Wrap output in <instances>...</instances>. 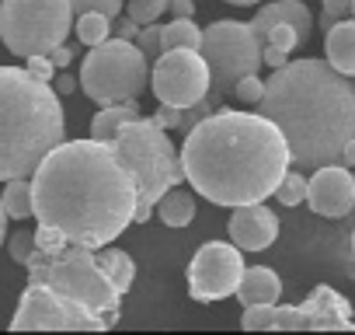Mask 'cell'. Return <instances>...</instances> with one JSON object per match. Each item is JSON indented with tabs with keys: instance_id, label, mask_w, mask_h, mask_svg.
<instances>
[{
	"instance_id": "9a60e30c",
	"label": "cell",
	"mask_w": 355,
	"mask_h": 335,
	"mask_svg": "<svg viewBox=\"0 0 355 335\" xmlns=\"http://www.w3.org/2000/svg\"><path fill=\"white\" fill-rule=\"evenodd\" d=\"M279 238V217L265 203H248L234 206L230 217V241L241 245L244 252H265Z\"/></svg>"
},
{
	"instance_id": "5bb4252c",
	"label": "cell",
	"mask_w": 355,
	"mask_h": 335,
	"mask_svg": "<svg viewBox=\"0 0 355 335\" xmlns=\"http://www.w3.org/2000/svg\"><path fill=\"white\" fill-rule=\"evenodd\" d=\"M306 203L317 217H327V220H341V217L355 213V175H352V168H345L338 161L313 168L310 186H306Z\"/></svg>"
},
{
	"instance_id": "cb8c5ba5",
	"label": "cell",
	"mask_w": 355,
	"mask_h": 335,
	"mask_svg": "<svg viewBox=\"0 0 355 335\" xmlns=\"http://www.w3.org/2000/svg\"><path fill=\"white\" fill-rule=\"evenodd\" d=\"M202 28L192 18H171L164 25V49H199Z\"/></svg>"
},
{
	"instance_id": "52a82bcc",
	"label": "cell",
	"mask_w": 355,
	"mask_h": 335,
	"mask_svg": "<svg viewBox=\"0 0 355 335\" xmlns=\"http://www.w3.org/2000/svg\"><path fill=\"white\" fill-rule=\"evenodd\" d=\"M80 88L98 105L132 101L150 88V60L136 39H105L80 63Z\"/></svg>"
},
{
	"instance_id": "83f0119b",
	"label": "cell",
	"mask_w": 355,
	"mask_h": 335,
	"mask_svg": "<svg viewBox=\"0 0 355 335\" xmlns=\"http://www.w3.org/2000/svg\"><path fill=\"white\" fill-rule=\"evenodd\" d=\"M300 42H303L300 28H296V25H286V22H282V25H272L268 35H265V46H275V49H286V53L296 49Z\"/></svg>"
},
{
	"instance_id": "8d00e7d4",
	"label": "cell",
	"mask_w": 355,
	"mask_h": 335,
	"mask_svg": "<svg viewBox=\"0 0 355 335\" xmlns=\"http://www.w3.org/2000/svg\"><path fill=\"white\" fill-rule=\"evenodd\" d=\"M49 56H53V63H56V70H67V67L73 63V49H70L67 42H60V46H56V49H53Z\"/></svg>"
},
{
	"instance_id": "d590c367",
	"label": "cell",
	"mask_w": 355,
	"mask_h": 335,
	"mask_svg": "<svg viewBox=\"0 0 355 335\" xmlns=\"http://www.w3.org/2000/svg\"><path fill=\"white\" fill-rule=\"evenodd\" d=\"M286 56H289L286 49H275V46H261V60H265V63H268L272 70H279V67H286V63H289Z\"/></svg>"
},
{
	"instance_id": "ffe728a7",
	"label": "cell",
	"mask_w": 355,
	"mask_h": 335,
	"mask_svg": "<svg viewBox=\"0 0 355 335\" xmlns=\"http://www.w3.org/2000/svg\"><path fill=\"white\" fill-rule=\"evenodd\" d=\"M132 119H139V105H136V98H132V101L105 105V108L91 119V136H94V140H115L119 129H122L125 122H132Z\"/></svg>"
},
{
	"instance_id": "f1b7e54d",
	"label": "cell",
	"mask_w": 355,
	"mask_h": 335,
	"mask_svg": "<svg viewBox=\"0 0 355 335\" xmlns=\"http://www.w3.org/2000/svg\"><path fill=\"white\" fill-rule=\"evenodd\" d=\"M136 42H139V49L146 53V60H157V56L164 53V25H157V22L143 25L139 35H136Z\"/></svg>"
},
{
	"instance_id": "60d3db41",
	"label": "cell",
	"mask_w": 355,
	"mask_h": 335,
	"mask_svg": "<svg viewBox=\"0 0 355 335\" xmlns=\"http://www.w3.org/2000/svg\"><path fill=\"white\" fill-rule=\"evenodd\" d=\"M338 164H345V168H355V136L345 143V150H341V161Z\"/></svg>"
},
{
	"instance_id": "603a6c76",
	"label": "cell",
	"mask_w": 355,
	"mask_h": 335,
	"mask_svg": "<svg viewBox=\"0 0 355 335\" xmlns=\"http://www.w3.org/2000/svg\"><path fill=\"white\" fill-rule=\"evenodd\" d=\"M112 25H115V18H112V15H101V11H84V15H77L73 32H77V39H80L84 46H98V42L112 39Z\"/></svg>"
},
{
	"instance_id": "7402d4cb",
	"label": "cell",
	"mask_w": 355,
	"mask_h": 335,
	"mask_svg": "<svg viewBox=\"0 0 355 335\" xmlns=\"http://www.w3.org/2000/svg\"><path fill=\"white\" fill-rule=\"evenodd\" d=\"M0 196H4V210H8L11 220L35 217V193H32V182L28 179H11Z\"/></svg>"
},
{
	"instance_id": "277c9868",
	"label": "cell",
	"mask_w": 355,
	"mask_h": 335,
	"mask_svg": "<svg viewBox=\"0 0 355 335\" xmlns=\"http://www.w3.org/2000/svg\"><path fill=\"white\" fill-rule=\"evenodd\" d=\"M63 133L60 91L28 67H0V182L35 175L42 157L63 143Z\"/></svg>"
},
{
	"instance_id": "6da1fadb",
	"label": "cell",
	"mask_w": 355,
	"mask_h": 335,
	"mask_svg": "<svg viewBox=\"0 0 355 335\" xmlns=\"http://www.w3.org/2000/svg\"><path fill=\"white\" fill-rule=\"evenodd\" d=\"M35 220L87 248L112 245L136 224L139 179L112 140H63L32 175Z\"/></svg>"
},
{
	"instance_id": "9c48e42d",
	"label": "cell",
	"mask_w": 355,
	"mask_h": 335,
	"mask_svg": "<svg viewBox=\"0 0 355 335\" xmlns=\"http://www.w3.org/2000/svg\"><path fill=\"white\" fill-rule=\"evenodd\" d=\"M199 53L209 63L213 74V95L227 98L234 95V88L248 77L261 70V39L251 25L234 22V18H220L202 32V46Z\"/></svg>"
},
{
	"instance_id": "d6986e66",
	"label": "cell",
	"mask_w": 355,
	"mask_h": 335,
	"mask_svg": "<svg viewBox=\"0 0 355 335\" xmlns=\"http://www.w3.org/2000/svg\"><path fill=\"white\" fill-rule=\"evenodd\" d=\"M157 217L167 224V227H189L196 220V189H182L174 186L164 193V199L157 203Z\"/></svg>"
},
{
	"instance_id": "4316f807",
	"label": "cell",
	"mask_w": 355,
	"mask_h": 335,
	"mask_svg": "<svg viewBox=\"0 0 355 335\" xmlns=\"http://www.w3.org/2000/svg\"><path fill=\"white\" fill-rule=\"evenodd\" d=\"M241 328H275V304H248L241 314Z\"/></svg>"
},
{
	"instance_id": "7c38bea8",
	"label": "cell",
	"mask_w": 355,
	"mask_h": 335,
	"mask_svg": "<svg viewBox=\"0 0 355 335\" xmlns=\"http://www.w3.org/2000/svg\"><path fill=\"white\" fill-rule=\"evenodd\" d=\"M244 248L227 241H206L189 262V293L199 304L223 300L237 293L244 279Z\"/></svg>"
},
{
	"instance_id": "8992f818",
	"label": "cell",
	"mask_w": 355,
	"mask_h": 335,
	"mask_svg": "<svg viewBox=\"0 0 355 335\" xmlns=\"http://www.w3.org/2000/svg\"><path fill=\"white\" fill-rule=\"evenodd\" d=\"M119 157L132 168V175L139 179V203H136V224H146L157 203L164 199L167 189L185 182L182 168V150H174L171 136L157 119H132L119 129L112 140Z\"/></svg>"
},
{
	"instance_id": "d4e9b609",
	"label": "cell",
	"mask_w": 355,
	"mask_h": 335,
	"mask_svg": "<svg viewBox=\"0 0 355 335\" xmlns=\"http://www.w3.org/2000/svg\"><path fill=\"white\" fill-rule=\"evenodd\" d=\"M306 186H310V179H303V172H286V179L279 182V189H275V199L282 203V206H300L303 199H306Z\"/></svg>"
},
{
	"instance_id": "b9f144b4",
	"label": "cell",
	"mask_w": 355,
	"mask_h": 335,
	"mask_svg": "<svg viewBox=\"0 0 355 335\" xmlns=\"http://www.w3.org/2000/svg\"><path fill=\"white\" fill-rule=\"evenodd\" d=\"M8 210H4V196H0V245H4V238H8Z\"/></svg>"
},
{
	"instance_id": "1f68e13d",
	"label": "cell",
	"mask_w": 355,
	"mask_h": 335,
	"mask_svg": "<svg viewBox=\"0 0 355 335\" xmlns=\"http://www.w3.org/2000/svg\"><path fill=\"white\" fill-rule=\"evenodd\" d=\"M122 8H125V0H73V11H77V15H84V11H101V15L119 18Z\"/></svg>"
},
{
	"instance_id": "74e56055",
	"label": "cell",
	"mask_w": 355,
	"mask_h": 335,
	"mask_svg": "<svg viewBox=\"0 0 355 335\" xmlns=\"http://www.w3.org/2000/svg\"><path fill=\"white\" fill-rule=\"evenodd\" d=\"M171 15L174 18H196V0H174Z\"/></svg>"
},
{
	"instance_id": "d6a6232c",
	"label": "cell",
	"mask_w": 355,
	"mask_h": 335,
	"mask_svg": "<svg viewBox=\"0 0 355 335\" xmlns=\"http://www.w3.org/2000/svg\"><path fill=\"white\" fill-rule=\"evenodd\" d=\"M320 4H324V32L345 15H352V0H320Z\"/></svg>"
},
{
	"instance_id": "5b68a950",
	"label": "cell",
	"mask_w": 355,
	"mask_h": 335,
	"mask_svg": "<svg viewBox=\"0 0 355 335\" xmlns=\"http://www.w3.org/2000/svg\"><path fill=\"white\" fill-rule=\"evenodd\" d=\"M25 269H28V283H46L108 321H115L119 300L125 297L112 283V276L101 269L98 248H87L77 241H67L63 248H53V252L35 248Z\"/></svg>"
},
{
	"instance_id": "f6af8a7d",
	"label": "cell",
	"mask_w": 355,
	"mask_h": 335,
	"mask_svg": "<svg viewBox=\"0 0 355 335\" xmlns=\"http://www.w3.org/2000/svg\"><path fill=\"white\" fill-rule=\"evenodd\" d=\"M352 18H355V0H352Z\"/></svg>"
},
{
	"instance_id": "f35d334b",
	"label": "cell",
	"mask_w": 355,
	"mask_h": 335,
	"mask_svg": "<svg viewBox=\"0 0 355 335\" xmlns=\"http://www.w3.org/2000/svg\"><path fill=\"white\" fill-rule=\"evenodd\" d=\"M139 28H143V25H139L136 18H129V15H125V22H119V25H115V32H119L122 39H136V35H139Z\"/></svg>"
},
{
	"instance_id": "e0dca14e",
	"label": "cell",
	"mask_w": 355,
	"mask_h": 335,
	"mask_svg": "<svg viewBox=\"0 0 355 335\" xmlns=\"http://www.w3.org/2000/svg\"><path fill=\"white\" fill-rule=\"evenodd\" d=\"M237 297H241L244 307L248 304H275L282 297V279L268 265H251V269H244V279L237 286Z\"/></svg>"
},
{
	"instance_id": "484cf974",
	"label": "cell",
	"mask_w": 355,
	"mask_h": 335,
	"mask_svg": "<svg viewBox=\"0 0 355 335\" xmlns=\"http://www.w3.org/2000/svg\"><path fill=\"white\" fill-rule=\"evenodd\" d=\"M171 4H174V0H129V4H125V15L136 18L139 25H150V22H157Z\"/></svg>"
},
{
	"instance_id": "8fae6325",
	"label": "cell",
	"mask_w": 355,
	"mask_h": 335,
	"mask_svg": "<svg viewBox=\"0 0 355 335\" xmlns=\"http://www.w3.org/2000/svg\"><path fill=\"white\" fill-rule=\"evenodd\" d=\"M112 321L87 311L84 304L70 300L67 293L46 286V283H28V290L21 293V304L11 318L15 332L25 328H84V332H105Z\"/></svg>"
},
{
	"instance_id": "3957f363",
	"label": "cell",
	"mask_w": 355,
	"mask_h": 335,
	"mask_svg": "<svg viewBox=\"0 0 355 335\" xmlns=\"http://www.w3.org/2000/svg\"><path fill=\"white\" fill-rule=\"evenodd\" d=\"M258 112L286 133L293 164L313 172L341 161L355 136V84L327 60H293L265 77Z\"/></svg>"
},
{
	"instance_id": "30bf717a",
	"label": "cell",
	"mask_w": 355,
	"mask_h": 335,
	"mask_svg": "<svg viewBox=\"0 0 355 335\" xmlns=\"http://www.w3.org/2000/svg\"><path fill=\"white\" fill-rule=\"evenodd\" d=\"M150 88H153L157 101L189 108L213 91V74L199 49H164L153 60Z\"/></svg>"
},
{
	"instance_id": "ac0fdd59",
	"label": "cell",
	"mask_w": 355,
	"mask_h": 335,
	"mask_svg": "<svg viewBox=\"0 0 355 335\" xmlns=\"http://www.w3.org/2000/svg\"><path fill=\"white\" fill-rule=\"evenodd\" d=\"M324 49H327V63L348 77H355V18L352 22H334L324 35Z\"/></svg>"
},
{
	"instance_id": "4fadbf2b",
	"label": "cell",
	"mask_w": 355,
	"mask_h": 335,
	"mask_svg": "<svg viewBox=\"0 0 355 335\" xmlns=\"http://www.w3.org/2000/svg\"><path fill=\"white\" fill-rule=\"evenodd\" d=\"M275 328H310V332H352V304L331 290V286H313L310 297L300 307H279L275 304Z\"/></svg>"
},
{
	"instance_id": "4dcf8cb0",
	"label": "cell",
	"mask_w": 355,
	"mask_h": 335,
	"mask_svg": "<svg viewBox=\"0 0 355 335\" xmlns=\"http://www.w3.org/2000/svg\"><path fill=\"white\" fill-rule=\"evenodd\" d=\"M8 248H11V259H15L18 265H28V259L35 255V231H18Z\"/></svg>"
},
{
	"instance_id": "2e32d148",
	"label": "cell",
	"mask_w": 355,
	"mask_h": 335,
	"mask_svg": "<svg viewBox=\"0 0 355 335\" xmlns=\"http://www.w3.org/2000/svg\"><path fill=\"white\" fill-rule=\"evenodd\" d=\"M282 22H286V25H296L300 35H303V42L313 35V15L306 11L303 0H275V4H265V8L254 15L251 28L258 32V39H261V46H265L268 28H272V25H282Z\"/></svg>"
},
{
	"instance_id": "ba28073f",
	"label": "cell",
	"mask_w": 355,
	"mask_h": 335,
	"mask_svg": "<svg viewBox=\"0 0 355 335\" xmlns=\"http://www.w3.org/2000/svg\"><path fill=\"white\" fill-rule=\"evenodd\" d=\"M77 22L73 0H0V42L15 56H49Z\"/></svg>"
},
{
	"instance_id": "f546056e",
	"label": "cell",
	"mask_w": 355,
	"mask_h": 335,
	"mask_svg": "<svg viewBox=\"0 0 355 335\" xmlns=\"http://www.w3.org/2000/svg\"><path fill=\"white\" fill-rule=\"evenodd\" d=\"M234 98L244 101V105H258V101L265 98V81H261L258 74H248V77L234 88Z\"/></svg>"
},
{
	"instance_id": "ab89813d",
	"label": "cell",
	"mask_w": 355,
	"mask_h": 335,
	"mask_svg": "<svg viewBox=\"0 0 355 335\" xmlns=\"http://www.w3.org/2000/svg\"><path fill=\"white\" fill-rule=\"evenodd\" d=\"M53 88H56L60 98H63V95H73V91H77V81H73L70 74H60V77H53Z\"/></svg>"
},
{
	"instance_id": "836d02e7",
	"label": "cell",
	"mask_w": 355,
	"mask_h": 335,
	"mask_svg": "<svg viewBox=\"0 0 355 335\" xmlns=\"http://www.w3.org/2000/svg\"><path fill=\"white\" fill-rule=\"evenodd\" d=\"M28 74H35L39 81H53V77H56L53 56H28Z\"/></svg>"
},
{
	"instance_id": "7bdbcfd3",
	"label": "cell",
	"mask_w": 355,
	"mask_h": 335,
	"mask_svg": "<svg viewBox=\"0 0 355 335\" xmlns=\"http://www.w3.org/2000/svg\"><path fill=\"white\" fill-rule=\"evenodd\" d=\"M227 4H234V8H248V4H261V0H227Z\"/></svg>"
},
{
	"instance_id": "ee69618b",
	"label": "cell",
	"mask_w": 355,
	"mask_h": 335,
	"mask_svg": "<svg viewBox=\"0 0 355 335\" xmlns=\"http://www.w3.org/2000/svg\"><path fill=\"white\" fill-rule=\"evenodd\" d=\"M352 259H355V227H352Z\"/></svg>"
},
{
	"instance_id": "7a4b0ae2",
	"label": "cell",
	"mask_w": 355,
	"mask_h": 335,
	"mask_svg": "<svg viewBox=\"0 0 355 335\" xmlns=\"http://www.w3.org/2000/svg\"><path fill=\"white\" fill-rule=\"evenodd\" d=\"M293 164L286 133L261 112L220 108L185 133V182L216 206H248L275 196Z\"/></svg>"
},
{
	"instance_id": "44dd1931",
	"label": "cell",
	"mask_w": 355,
	"mask_h": 335,
	"mask_svg": "<svg viewBox=\"0 0 355 335\" xmlns=\"http://www.w3.org/2000/svg\"><path fill=\"white\" fill-rule=\"evenodd\" d=\"M98 262H101V269L112 276V283L122 290V293H129L132 290V279H136V262L122 252V248H98Z\"/></svg>"
},
{
	"instance_id": "e575fe53",
	"label": "cell",
	"mask_w": 355,
	"mask_h": 335,
	"mask_svg": "<svg viewBox=\"0 0 355 335\" xmlns=\"http://www.w3.org/2000/svg\"><path fill=\"white\" fill-rule=\"evenodd\" d=\"M164 129H178V122H182V108H178V105H157V115H153Z\"/></svg>"
}]
</instances>
